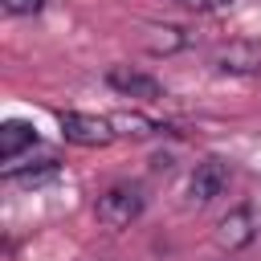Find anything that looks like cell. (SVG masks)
I'll return each instance as SVG.
<instances>
[{"label":"cell","instance_id":"5b68a950","mask_svg":"<svg viewBox=\"0 0 261 261\" xmlns=\"http://www.w3.org/2000/svg\"><path fill=\"white\" fill-rule=\"evenodd\" d=\"M253 237H257V224H253V212L245 204L232 208L228 216H220V224H216V245L224 253H241L245 245H253Z\"/></svg>","mask_w":261,"mask_h":261},{"label":"cell","instance_id":"6da1fadb","mask_svg":"<svg viewBox=\"0 0 261 261\" xmlns=\"http://www.w3.org/2000/svg\"><path fill=\"white\" fill-rule=\"evenodd\" d=\"M143 188L139 184H110L102 196H98V204H94V216L106 224V228H126V224H135L139 216H143Z\"/></svg>","mask_w":261,"mask_h":261},{"label":"cell","instance_id":"7c38bea8","mask_svg":"<svg viewBox=\"0 0 261 261\" xmlns=\"http://www.w3.org/2000/svg\"><path fill=\"white\" fill-rule=\"evenodd\" d=\"M171 4H179V8H188V12H220V8H228L232 0H171Z\"/></svg>","mask_w":261,"mask_h":261},{"label":"cell","instance_id":"8992f818","mask_svg":"<svg viewBox=\"0 0 261 261\" xmlns=\"http://www.w3.org/2000/svg\"><path fill=\"white\" fill-rule=\"evenodd\" d=\"M106 82H110L118 94H126V98H143V102H155V98H163V86H159L151 73L126 69V65H114V69L106 73Z\"/></svg>","mask_w":261,"mask_h":261},{"label":"cell","instance_id":"7a4b0ae2","mask_svg":"<svg viewBox=\"0 0 261 261\" xmlns=\"http://www.w3.org/2000/svg\"><path fill=\"white\" fill-rule=\"evenodd\" d=\"M61 122V135L77 147H106L114 139V122L110 118H98V114H77V110H61L57 114Z\"/></svg>","mask_w":261,"mask_h":261},{"label":"cell","instance_id":"277c9868","mask_svg":"<svg viewBox=\"0 0 261 261\" xmlns=\"http://www.w3.org/2000/svg\"><path fill=\"white\" fill-rule=\"evenodd\" d=\"M224 188H228V163H224L220 155L200 159L196 171H192V179H188V196H192V204H212Z\"/></svg>","mask_w":261,"mask_h":261},{"label":"cell","instance_id":"52a82bcc","mask_svg":"<svg viewBox=\"0 0 261 261\" xmlns=\"http://www.w3.org/2000/svg\"><path fill=\"white\" fill-rule=\"evenodd\" d=\"M33 147H37V130H33L29 122L8 118V122L0 126V159H4V167L20 163V155H24V151H33Z\"/></svg>","mask_w":261,"mask_h":261},{"label":"cell","instance_id":"ba28073f","mask_svg":"<svg viewBox=\"0 0 261 261\" xmlns=\"http://www.w3.org/2000/svg\"><path fill=\"white\" fill-rule=\"evenodd\" d=\"M57 159H41L37 167H4V179L8 184H24V188H37V184H49L57 179Z\"/></svg>","mask_w":261,"mask_h":261},{"label":"cell","instance_id":"3957f363","mask_svg":"<svg viewBox=\"0 0 261 261\" xmlns=\"http://www.w3.org/2000/svg\"><path fill=\"white\" fill-rule=\"evenodd\" d=\"M212 69L216 73H232V77H257L261 73V41H228L212 53Z\"/></svg>","mask_w":261,"mask_h":261},{"label":"cell","instance_id":"8fae6325","mask_svg":"<svg viewBox=\"0 0 261 261\" xmlns=\"http://www.w3.org/2000/svg\"><path fill=\"white\" fill-rule=\"evenodd\" d=\"M41 4H45V0H0V8H4L8 16H37Z\"/></svg>","mask_w":261,"mask_h":261},{"label":"cell","instance_id":"9c48e42d","mask_svg":"<svg viewBox=\"0 0 261 261\" xmlns=\"http://www.w3.org/2000/svg\"><path fill=\"white\" fill-rule=\"evenodd\" d=\"M110 122H114V135H130V139H151V135L159 130V122H151V118H147V114H139V110L114 114Z\"/></svg>","mask_w":261,"mask_h":261},{"label":"cell","instance_id":"30bf717a","mask_svg":"<svg viewBox=\"0 0 261 261\" xmlns=\"http://www.w3.org/2000/svg\"><path fill=\"white\" fill-rule=\"evenodd\" d=\"M155 33H159V37H151V41H147V49H151V53H175L179 45H188V33H184V29L163 24V29H155Z\"/></svg>","mask_w":261,"mask_h":261}]
</instances>
